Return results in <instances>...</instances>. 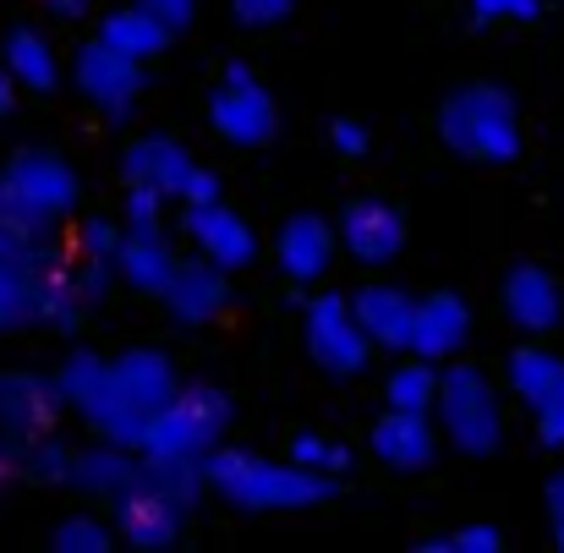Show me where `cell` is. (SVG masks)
Segmentation results:
<instances>
[{
    "instance_id": "obj_1",
    "label": "cell",
    "mask_w": 564,
    "mask_h": 553,
    "mask_svg": "<svg viewBox=\"0 0 564 553\" xmlns=\"http://www.w3.org/2000/svg\"><path fill=\"white\" fill-rule=\"evenodd\" d=\"M203 477H208V488L225 505L252 510V516H263V510H313V505H329L340 494V482L329 471H307L291 455L285 460H269V455L230 449V444H219L203 460Z\"/></svg>"
},
{
    "instance_id": "obj_2",
    "label": "cell",
    "mask_w": 564,
    "mask_h": 553,
    "mask_svg": "<svg viewBox=\"0 0 564 553\" xmlns=\"http://www.w3.org/2000/svg\"><path fill=\"white\" fill-rule=\"evenodd\" d=\"M438 143L471 165H510L521 154V110L499 83H466L438 105Z\"/></svg>"
},
{
    "instance_id": "obj_3",
    "label": "cell",
    "mask_w": 564,
    "mask_h": 553,
    "mask_svg": "<svg viewBox=\"0 0 564 553\" xmlns=\"http://www.w3.org/2000/svg\"><path fill=\"white\" fill-rule=\"evenodd\" d=\"M0 171H6L11 230H22L33 241H55L61 219H72L77 197H83V182H77L72 160H61L55 149H17Z\"/></svg>"
},
{
    "instance_id": "obj_4",
    "label": "cell",
    "mask_w": 564,
    "mask_h": 553,
    "mask_svg": "<svg viewBox=\"0 0 564 553\" xmlns=\"http://www.w3.org/2000/svg\"><path fill=\"white\" fill-rule=\"evenodd\" d=\"M55 383H61V400H66V405H72L94 433H105V438H116V444L143 449L149 411H143V405H132V394L116 383V372H110V362H105L99 351H88V346L66 351V357H61V368H55Z\"/></svg>"
},
{
    "instance_id": "obj_5",
    "label": "cell",
    "mask_w": 564,
    "mask_h": 553,
    "mask_svg": "<svg viewBox=\"0 0 564 553\" xmlns=\"http://www.w3.org/2000/svg\"><path fill=\"white\" fill-rule=\"evenodd\" d=\"M230 427V394L219 383H203L187 378L154 416H149V433H143V455L154 460H208L219 449Z\"/></svg>"
},
{
    "instance_id": "obj_6",
    "label": "cell",
    "mask_w": 564,
    "mask_h": 553,
    "mask_svg": "<svg viewBox=\"0 0 564 553\" xmlns=\"http://www.w3.org/2000/svg\"><path fill=\"white\" fill-rule=\"evenodd\" d=\"M433 422L449 438V449H460V455H494L505 444L499 389H494V378L477 368V362H444Z\"/></svg>"
},
{
    "instance_id": "obj_7",
    "label": "cell",
    "mask_w": 564,
    "mask_h": 553,
    "mask_svg": "<svg viewBox=\"0 0 564 553\" xmlns=\"http://www.w3.org/2000/svg\"><path fill=\"white\" fill-rule=\"evenodd\" d=\"M208 127L230 149H269L280 138V105L247 61H230L208 88Z\"/></svg>"
},
{
    "instance_id": "obj_8",
    "label": "cell",
    "mask_w": 564,
    "mask_h": 553,
    "mask_svg": "<svg viewBox=\"0 0 564 553\" xmlns=\"http://www.w3.org/2000/svg\"><path fill=\"white\" fill-rule=\"evenodd\" d=\"M302 340H307V357L318 362V372H329V378H362L378 351L351 296H340V291H318L313 302H302Z\"/></svg>"
},
{
    "instance_id": "obj_9",
    "label": "cell",
    "mask_w": 564,
    "mask_h": 553,
    "mask_svg": "<svg viewBox=\"0 0 564 553\" xmlns=\"http://www.w3.org/2000/svg\"><path fill=\"white\" fill-rule=\"evenodd\" d=\"M110 505H116V532H121L127 549H143V553L176 549L182 532H187L192 499L176 494L171 482H160L149 466H138V477H132Z\"/></svg>"
},
{
    "instance_id": "obj_10",
    "label": "cell",
    "mask_w": 564,
    "mask_h": 553,
    "mask_svg": "<svg viewBox=\"0 0 564 553\" xmlns=\"http://www.w3.org/2000/svg\"><path fill=\"white\" fill-rule=\"evenodd\" d=\"M72 88L105 116V121H132V110H138V99H143V88H149V66L143 61H132V55H121V50H110L99 33L88 39V44H77V55H72Z\"/></svg>"
},
{
    "instance_id": "obj_11",
    "label": "cell",
    "mask_w": 564,
    "mask_h": 553,
    "mask_svg": "<svg viewBox=\"0 0 564 553\" xmlns=\"http://www.w3.org/2000/svg\"><path fill=\"white\" fill-rule=\"evenodd\" d=\"M50 258H55L50 241H33L11 225L0 230V335L39 324V291H44Z\"/></svg>"
},
{
    "instance_id": "obj_12",
    "label": "cell",
    "mask_w": 564,
    "mask_h": 553,
    "mask_svg": "<svg viewBox=\"0 0 564 553\" xmlns=\"http://www.w3.org/2000/svg\"><path fill=\"white\" fill-rule=\"evenodd\" d=\"M340 230V252L357 258L362 269H383L405 252V208H394L389 197H351L335 214Z\"/></svg>"
},
{
    "instance_id": "obj_13",
    "label": "cell",
    "mask_w": 564,
    "mask_h": 553,
    "mask_svg": "<svg viewBox=\"0 0 564 553\" xmlns=\"http://www.w3.org/2000/svg\"><path fill=\"white\" fill-rule=\"evenodd\" d=\"M182 230L197 247V258L219 263L225 274H241L258 263V230L219 197V203H182Z\"/></svg>"
},
{
    "instance_id": "obj_14",
    "label": "cell",
    "mask_w": 564,
    "mask_h": 553,
    "mask_svg": "<svg viewBox=\"0 0 564 553\" xmlns=\"http://www.w3.org/2000/svg\"><path fill=\"white\" fill-rule=\"evenodd\" d=\"M335 252H340V230H335V219H324L313 208H296L274 236V269L291 285H318L335 269Z\"/></svg>"
},
{
    "instance_id": "obj_15",
    "label": "cell",
    "mask_w": 564,
    "mask_h": 553,
    "mask_svg": "<svg viewBox=\"0 0 564 553\" xmlns=\"http://www.w3.org/2000/svg\"><path fill=\"white\" fill-rule=\"evenodd\" d=\"M438 444H444V433H438L433 411H394V405H389L373 422V433H368L373 460L389 466V471H400V477L427 471L433 455H438Z\"/></svg>"
},
{
    "instance_id": "obj_16",
    "label": "cell",
    "mask_w": 564,
    "mask_h": 553,
    "mask_svg": "<svg viewBox=\"0 0 564 553\" xmlns=\"http://www.w3.org/2000/svg\"><path fill=\"white\" fill-rule=\"evenodd\" d=\"M61 383L44 378V372L11 368L0 372V433L28 444L39 433H55V416H61Z\"/></svg>"
},
{
    "instance_id": "obj_17",
    "label": "cell",
    "mask_w": 564,
    "mask_h": 553,
    "mask_svg": "<svg viewBox=\"0 0 564 553\" xmlns=\"http://www.w3.org/2000/svg\"><path fill=\"white\" fill-rule=\"evenodd\" d=\"M499 302H505V318L521 329V335H554L564 324V291L560 280L549 274V269H538V263H516L510 274H505V291H499Z\"/></svg>"
},
{
    "instance_id": "obj_18",
    "label": "cell",
    "mask_w": 564,
    "mask_h": 553,
    "mask_svg": "<svg viewBox=\"0 0 564 553\" xmlns=\"http://www.w3.org/2000/svg\"><path fill=\"white\" fill-rule=\"evenodd\" d=\"M160 302H165V318H171L176 329H208V324L230 307V274H225L219 263H208V258L182 263Z\"/></svg>"
},
{
    "instance_id": "obj_19",
    "label": "cell",
    "mask_w": 564,
    "mask_h": 553,
    "mask_svg": "<svg viewBox=\"0 0 564 553\" xmlns=\"http://www.w3.org/2000/svg\"><path fill=\"white\" fill-rule=\"evenodd\" d=\"M466 340H471V307H466V296L438 291V296H422L416 302V324H411V346L405 351H416L427 362H455L466 351Z\"/></svg>"
},
{
    "instance_id": "obj_20",
    "label": "cell",
    "mask_w": 564,
    "mask_h": 553,
    "mask_svg": "<svg viewBox=\"0 0 564 553\" xmlns=\"http://www.w3.org/2000/svg\"><path fill=\"white\" fill-rule=\"evenodd\" d=\"M176 269H182V258L165 241V230H127L121 247H116V280L138 296H165Z\"/></svg>"
},
{
    "instance_id": "obj_21",
    "label": "cell",
    "mask_w": 564,
    "mask_h": 553,
    "mask_svg": "<svg viewBox=\"0 0 564 553\" xmlns=\"http://www.w3.org/2000/svg\"><path fill=\"white\" fill-rule=\"evenodd\" d=\"M351 307H357V318L373 335L378 351H405L411 346V324H416V296L411 291H400L389 280H368V285H357Z\"/></svg>"
},
{
    "instance_id": "obj_22",
    "label": "cell",
    "mask_w": 564,
    "mask_h": 553,
    "mask_svg": "<svg viewBox=\"0 0 564 553\" xmlns=\"http://www.w3.org/2000/svg\"><path fill=\"white\" fill-rule=\"evenodd\" d=\"M138 449L132 444H116V438H94V444H83V449H72V482L66 488H77V494H94V499H116L132 477H138Z\"/></svg>"
},
{
    "instance_id": "obj_23",
    "label": "cell",
    "mask_w": 564,
    "mask_h": 553,
    "mask_svg": "<svg viewBox=\"0 0 564 553\" xmlns=\"http://www.w3.org/2000/svg\"><path fill=\"white\" fill-rule=\"evenodd\" d=\"M192 171H197V160H192L176 138H138V143H127V154H121V176H127V182L160 186V192L176 197V203L187 197Z\"/></svg>"
},
{
    "instance_id": "obj_24",
    "label": "cell",
    "mask_w": 564,
    "mask_h": 553,
    "mask_svg": "<svg viewBox=\"0 0 564 553\" xmlns=\"http://www.w3.org/2000/svg\"><path fill=\"white\" fill-rule=\"evenodd\" d=\"M110 372H116V383L132 394V405H143L149 416L182 389V372H176V362H171L160 346H127V351H116V357H110Z\"/></svg>"
},
{
    "instance_id": "obj_25",
    "label": "cell",
    "mask_w": 564,
    "mask_h": 553,
    "mask_svg": "<svg viewBox=\"0 0 564 553\" xmlns=\"http://www.w3.org/2000/svg\"><path fill=\"white\" fill-rule=\"evenodd\" d=\"M171 22L165 17H154L143 0L138 6H121V11H105L99 17V39L110 44V50H121V55H132V61H160L165 50H171Z\"/></svg>"
},
{
    "instance_id": "obj_26",
    "label": "cell",
    "mask_w": 564,
    "mask_h": 553,
    "mask_svg": "<svg viewBox=\"0 0 564 553\" xmlns=\"http://www.w3.org/2000/svg\"><path fill=\"white\" fill-rule=\"evenodd\" d=\"M0 66L28 88V94H55L61 88V61H55V44L39 33V28H11L0 39Z\"/></svg>"
},
{
    "instance_id": "obj_27",
    "label": "cell",
    "mask_w": 564,
    "mask_h": 553,
    "mask_svg": "<svg viewBox=\"0 0 564 553\" xmlns=\"http://www.w3.org/2000/svg\"><path fill=\"white\" fill-rule=\"evenodd\" d=\"M564 383V357H554V351H543L538 340L532 346H521V351H510V362H505V389L532 411L543 394H554Z\"/></svg>"
},
{
    "instance_id": "obj_28",
    "label": "cell",
    "mask_w": 564,
    "mask_h": 553,
    "mask_svg": "<svg viewBox=\"0 0 564 553\" xmlns=\"http://www.w3.org/2000/svg\"><path fill=\"white\" fill-rule=\"evenodd\" d=\"M438 378H444L438 362H427V357H416V351H411V357L400 351V362L383 378V400H389L394 411H433V405H438Z\"/></svg>"
},
{
    "instance_id": "obj_29",
    "label": "cell",
    "mask_w": 564,
    "mask_h": 553,
    "mask_svg": "<svg viewBox=\"0 0 564 553\" xmlns=\"http://www.w3.org/2000/svg\"><path fill=\"white\" fill-rule=\"evenodd\" d=\"M17 471H28L33 482H72V449L55 438V433H39L17 449Z\"/></svg>"
},
{
    "instance_id": "obj_30",
    "label": "cell",
    "mask_w": 564,
    "mask_h": 553,
    "mask_svg": "<svg viewBox=\"0 0 564 553\" xmlns=\"http://www.w3.org/2000/svg\"><path fill=\"white\" fill-rule=\"evenodd\" d=\"M116 538H121L116 521H99V516L77 510V516H66V521L50 532V549L55 553H105Z\"/></svg>"
},
{
    "instance_id": "obj_31",
    "label": "cell",
    "mask_w": 564,
    "mask_h": 553,
    "mask_svg": "<svg viewBox=\"0 0 564 553\" xmlns=\"http://www.w3.org/2000/svg\"><path fill=\"white\" fill-rule=\"evenodd\" d=\"M296 466H307V471H329V477H340V471H351V449L340 444V438H329V433H313V427H302V433H291V449H285Z\"/></svg>"
},
{
    "instance_id": "obj_32",
    "label": "cell",
    "mask_w": 564,
    "mask_h": 553,
    "mask_svg": "<svg viewBox=\"0 0 564 553\" xmlns=\"http://www.w3.org/2000/svg\"><path fill=\"white\" fill-rule=\"evenodd\" d=\"M165 192L160 186H149V182H127V197H121V225L127 230H165Z\"/></svg>"
},
{
    "instance_id": "obj_33",
    "label": "cell",
    "mask_w": 564,
    "mask_h": 553,
    "mask_svg": "<svg viewBox=\"0 0 564 553\" xmlns=\"http://www.w3.org/2000/svg\"><path fill=\"white\" fill-rule=\"evenodd\" d=\"M427 553H499L505 538L499 527H460V532H438V538H422Z\"/></svg>"
},
{
    "instance_id": "obj_34",
    "label": "cell",
    "mask_w": 564,
    "mask_h": 553,
    "mask_svg": "<svg viewBox=\"0 0 564 553\" xmlns=\"http://www.w3.org/2000/svg\"><path fill=\"white\" fill-rule=\"evenodd\" d=\"M121 236H127V225H116V219H77V258H110L116 263V247H121Z\"/></svg>"
},
{
    "instance_id": "obj_35",
    "label": "cell",
    "mask_w": 564,
    "mask_h": 553,
    "mask_svg": "<svg viewBox=\"0 0 564 553\" xmlns=\"http://www.w3.org/2000/svg\"><path fill=\"white\" fill-rule=\"evenodd\" d=\"M291 11H296V0H230V17H236L241 28H252V33L280 28Z\"/></svg>"
},
{
    "instance_id": "obj_36",
    "label": "cell",
    "mask_w": 564,
    "mask_h": 553,
    "mask_svg": "<svg viewBox=\"0 0 564 553\" xmlns=\"http://www.w3.org/2000/svg\"><path fill=\"white\" fill-rule=\"evenodd\" d=\"M543 0H471V22H538Z\"/></svg>"
},
{
    "instance_id": "obj_37",
    "label": "cell",
    "mask_w": 564,
    "mask_h": 553,
    "mask_svg": "<svg viewBox=\"0 0 564 553\" xmlns=\"http://www.w3.org/2000/svg\"><path fill=\"white\" fill-rule=\"evenodd\" d=\"M532 422H538V438H543L549 449H564V383L532 405Z\"/></svg>"
},
{
    "instance_id": "obj_38",
    "label": "cell",
    "mask_w": 564,
    "mask_h": 553,
    "mask_svg": "<svg viewBox=\"0 0 564 553\" xmlns=\"http://www.w3.org/2000/svg\"><path fill=\"white\" fill-rule=\"evenodd\" d=\"M329 143H335V154H346V160H362L373 138H368V127H362L357 116H340V121L329 127Z\"/></svg>"
},
{
    "instance_id": "obj_39",
    "label": "cell",
    "mask_w": 564,
    "mask_h": 553,
    "mask_svg": "<svg viewBox=\"0 0 564 553\" xmlns=\"http://www.w3.org/2000/svg\"><path fill=\"white\" fill-rule=\"evenodd\" d=\"M543 505H549V527H554V549L564 553V471L549 477V488H543Z\"/></svg>"
},
{
    "instance_id": "obj_40",
    "label": "cell",
    "mask_w": 564,
    "mask_h": 553,
    "mask_svg": "<svg viewBox=\"0 0 564 553\" xmlns=\"http://www.w3.org/2000/svg\"><path fill=\"white\" fill-rule=\"evenodd\" d=\"M143 6H149L154 17H165V22H171L176 33H182L192 17H197V0H143Z\"/></svg>"
},
{
    "instance_id": "obj_41",
    "label": "cell",
    "mask_w": 564,
    "mask_h": 553,
    "mask_svg": "<svg viewBox=\"0 0 564 553\" xmlns=\"http://www.w3.org/2000/svg\"><path fill=\"white\" fill-rule=\"evenodd\" d=\"M182 203H219V176L197 165V171H192V182H187V197H182Z\"/></svg>"
},
{
    "instance_id": "obj_42",
    "label": "cell",
    "mask_w": 564,
    "mask_h": 553,
    "mask_svg": "<svg viewBox=\"0 0 564 553\" xmlns=\"http://www.w3.org/2000/svg\"><path fill=\"white\" fill-rule=\"evenodd\" d=\"M17 88H22V83H17V77L0 66V116H11V105H17Z\"/></svg>"
},
{
    "instance_id": "obj_43",
    "label": "cell",
    "mask_w": 564,
    "mask_h": 553,
    "mask_svg": "<svg viewBox=\"0 0 564 553\" xmlns=\"http://www.w3.org/2000/svg\"><path fill=\"white\" fill-rule=\"evenodd\" d=\"M17 449H22V444H11V438L0 433V494H6V477H11V466H17Z\"/></svg>"
},
{
    "instance_id": "obj_44",
    "label": "cell",
    "mask_w": 564,
    "mask_h": 553,
    "mask_svg": "<svg viewBox=\"0 0 564 553\" xmlns=\"http://www.w3.org/2000/svg\"><path fill=\"white\" fill-rule=\"evenodd\" d=\"M44 6H50L55 17H83V11H88V0H44Z\"/></svg>"
},
{
    "instance_id": "obj_45",
    "label": "cell",
    "mask_w": 564,
    "mask_h": 553,
    "mask_svg": "<svg viewBox=\"0 0 564 553\" xmlns=\"http://www.w3.org/2000/svg\"><path fill=\"white\" fill-rule=\"evenodd\" d=\"M11 225V203H6V171H0V230Z\"/></svg>"
}]
</instances>
